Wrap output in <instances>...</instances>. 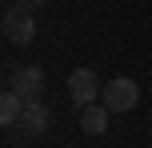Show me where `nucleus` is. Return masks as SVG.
<instances>
[{
    "label": "nucleus",
    "mask_w": 152,
    "mask_h": 148,
    "mask_svg": "<svg viewBox=\"0 0 152 148\" xmlns=\"http://www.w3.org/2000/svg\"><path fill=\"white\" fill-rule=\"evenodd\" d=\"M8 88H12V92H20L24 100H36V96H44V68H36V64L8 68Z\"/></svg>",
    "instance_id": "nucleus-4"
},
{
    "label": "nucleus",
    "mask_w": 152,
    "mask_h": 148,
    "mask_svg": "<svg viewBox=\"0 0 152 148\" xmlns=\"http://www.w3.org/2000/svg\"><path fill=\"white\" fill-rule=\"evenodd\" d=\"M20 112H24V96L12 92V88H4V96H0V120H4V124H16Z\"/></svg>",
    "instance_id": "nucleus-7"
},
{
    "label": "nucleus",
    "mask_w": 152,
    "mask_h": 148,
    "mask_svg": "<svg viewBox=\"0 0 152 148\" xmlns=\"http://www.w3.org/2000/svg\"><path fill=\"white\" fill-rule=\"evenodd\" d=\"M100 92H104V84H100V76H96L92 68H76L72 76H68V96H72L76 108H84V104L100 100Z\"/></svg>",
    "instance_id": "nucleus-3"
},
{
    "label": "nucleus",
    "mask_w": 152,
    "mask_h": 148,
    "mask_svg": "<svg viewBox=\"0 0 152 148\" xmlns=\"http://www.w3.org/2000/svg\"><path fill=\"white\" fill-rule=\"evenodd\" d=\"M108 104L104 100H92V104H84L80 108V132L84 136H104L108 132Z\"/></svg>",
    "instance_id": "nucleus-6"
},
{
    "label": "nucleus",
    "mask_w": 152,
    "mask_h": 148,
    "mask_svg": "<svg viewBox=\"0 0 152 148\" xmlns=\"http://www.w3.org/2000/svg\"><path fill=\"white\" fill-rule=\"evenodd\" d=\"M12 4H20V8H28V12H40V8H44V0H12Z\"/></svg>",
    "instance_id": "nucleus-8"
},
{
    "label": "nucleus",
    "mask_w": 152,
    "mask_h": 148,
    "mask_svg": "<svg viewBox=\"0 0 152 148\" xmlns=\"http://www.w3.org/2000/svg\"><path fill=\"white\" fill-rule=\"evenodd\" d=\"M100 100L108 104V112H132L140 104V84L128 76H112L104 84V92H100Z\"/></svg>",
    "instance_id": "nucleus-1"
},
{
    "label": "nucleus",
    "mask_w": 152,
    "mask_h": 148,
    "mask_svg": "<svg viewBox=\"0 0 152 148\" xmlns=\"http://www.w3.org/2000/svg\"><path fill=\"white\" fill-rule=\"evenodd\" d=\"M32 36H36V16L28 8H20V4H8V12H4V40L8 44H32Z\"/></svg>",
    "instance_id": "nucleus-2"
},
{
    "label": "nucleus",
    "mask_w": 152,
    "mask_h": 148,
    "mask_svg": "<svg viewBox=\"0 0 152 148\" xmlns=\"http://www.w3.org/2000/svg\"><path fill=\"white\" fill-rule=\"evenodd\" d=\"M48 120H52V112H48V104L40 100H24V112H20V120H16V124L24 128V136H28V140H40V136L48 132Z\"/></svg>",
    "instance_id": "nucleus-5"
}]
</instances>
